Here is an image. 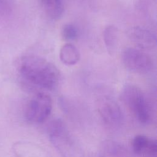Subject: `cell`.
Masks as SVG:
<instances>
[{"label": "cell", "mask_w": 157, "mask_h": 157, "mask_svg": "<svg viewBox=\"0 0 157 157\" xmlns=\"http://www.w3.org/2000/svg\"><path fill=\"white\" fill-rule=\"evenodd\" d=\"M18 72L28 83L47 90L55 88L60 78L59 72L54 64L35 55L23 57L19 62Z\"/></svg>", "instance_id": "obj_1"}, {"label": "cell", "mask_w": 157, "mask_h": 157, "mask_svg": "<svg viewBox=\"0 0 157 157\" xmlns=\"http://www.w3.org/2000/svg\"><path fill=\"white\" fill-rule=\"evenodd\" d=\"M121 98L124 104L142 124H147L151 118V110L147 98L137 86L127 85L123 88Z\"/></svg>", "instance_id": "obj_2"}, {"label": "cell", "mask_w": 157, "mask_h": 157, "mask_svg": "<svg viewBox=\"0 0 157 157\" xmlns=\"http://www.w3.org/2000/svg\"><path fill=\"white\" fill-rule=\"evenodd\" d=\"M121 59L127 69L138 74H147L153 67V60L149 55L132 47H128L123 50Z\"/></svg>", "instance_id": "obj_3"}, {"label": "cell", "mask_w": 157, "mask_h": 157, "mask_svg": "<svg viewBox=\"0 0 157 157\" xmlns=\"http://www.w3.org/2000/svg\"><path fill=\"white\" fill-rule=\"evenodd\" d=\"M52 109V100L49 95L44 93H37L27 105L25 117L32 123H40L50 116Z\"/></svg>", "instance_id": "obj_4"}, {"label": "cell", "mask_w": 157, "mask_h": 157, "mask_svg": "<svg viewBox=\"0 0 157 157\" xmlns=\"http://www.w3.org/2000/svg\"><path fill=\"white\" fill-rule=\"evenodd\" d=\"M98 112L103 121L112 127L119 126L123 121L121 110L115 101L104 96L98 100Z\"/></svg>", "instance_id": "obj_5"}, {"label": "cell", "mask_w": 157, "mask_h": 157, "mask_svg": "<svg viewBox=\"0 0 157 157\" xmlns=\"http://www.w3.org/2000/svg\"><path fill=\"white\" fill-rule=\"evenodd\" d=\"M48 133L52 142L59 150L66 157L67 154L69 155V152L73 147L72 142L63 122L59 120L52 122L48 128Z\"/></svg>", "instance_id": "obj_6"}, {"label": "cell", "mask_w": 157, "mask_h": 157, "mask_svg": "<svg viewBox=\"0 0 157 157\" xmlns=\"http://www.w3.org/2000/svg\"><path fill=\"white\" fill-rule=\"evenodd\" d=\"M128 38L137 46L143 49H152L156 45L155 34L140 26H132L127 31Z\"/></svg>", "instance_id": "obj_7"}, {"label": "cell", "mask_w": 157, "mask_h": 157, "mask_svg": "<svg viewBox=\"0 0 157 157\" xmlns=\"http://www.w3.org/2000/svg\"><path fill=\"white\" fill-rule=\"evenodd\" d=\"M134 151L137 155H144L148 157H156L157 144L154 139L144 135H137L132 140Z\"/></svg>", "instance_id": "obj_8"}, {"label": "cell", "mask_w": 157, "mask_h": 157, "mask_svg": "<svg viewBox=\"0 0 157 157\" xmlns=\"http://www.w3.org/2000/svg\"><path fill=\"white\" fill-rule=\"evenodd\" d=\"M59 58L65 65L73 66L79 61L80 54L73 44L67 43L63 45L60 49Z\"/></svg>", "instance_id": "obj_9"}, {"label": "cell", "mask_w": 157, "mask_h": 157, "mask_svg": "<svg viewBox=\"0 0 157 157\" xmlns=\"http://www.w3.org/2000/svg\"><path fill=\"white\" fill-rule=\"evenodd\" d=\"M46 15L52 20L59 19L63 13L64 6L62 0H39Z\"/></svg>", "instance_id": "obj_10"}, {"label": "cell", "mask_w": 157, "mask_h": 157, "mask_svg": "<svg viewBox=\"0 0 157 157\" xmlns=\"http://www.w3.org/2000/svg\"><path fill=\"white\" fill-rule=\"evenodd\" d=\"M103 39L107 52L113 55L118 44V29L113 25L107 26L103 33Z\"/></svg>", "instance_id": "obj_11"}, {"label": "cell", "mask_w": 157, "mask_h": 157, "mask_svg": "<svg viewBox=\"0 0 157 157\" xmlns=\"http://www.w3.org/2000/svg\"><path fill=\"white\" fill-rule=\"evenodd\" d=\"M63 39L66 40H74L78 36L77 28L72 24H66L63 26L61 31Z\"/></svg>", "instance_id": "obj_12"}, {"label": "cell", "mask_w": 157, "mask_h": 157, "mask_svg": "<svg viewBox=\"0 0 157 157\" xmlns=\"http://www.w3.org/2000/svg\"><path fill=\"white\" fill-rule=\"evenodd\" d=\"M11 7V0H0V9L5 11L10 10Z\"/></svg>", "instance_id": "obj_13"}]
</instances>
